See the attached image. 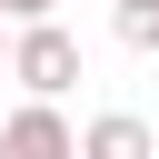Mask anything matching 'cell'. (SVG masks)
Returning <instances> with one entry per match:
<instances>
[{"instance_id": "6da1fadb", "label": "cell", "mask_w": 159, "mask_h": 159, "mask_svg": "<svg viewBox=\"0 0 159 159\" xmlns=\"http://www.w3.org/2000/svg\"><path fill=\"white\" fill-rule=\"evenodd\" d=\"M10 80H20L30 99H70V89L89 80V70H80V40L60 30V10H50V20H20V30H10Z\"/></svg>"}, {"instance_id": "7a4b0ae2", "label": "cell", "mask_w": 159, "mask_h": 159, "mask_svg": "<svg viewBox=\"0 0 159 159\" xmlns=\"http://www.w3.org/2000/svg\"><path fill=\"white\" fill-rule=\"evenodd\" d=\"M0 159H80L70 109H60V99H20V109L0 119Z\"/></svg>"}, {"instance_id": "3957f363", "label": "cell", "mask_w": 159, "mask_h": 159, "mask_svg": "<svg viewBox=\"0 0 159 159\" xmlns=\"http://www.w3.org/2000/svg\"><path fill=\"white\" fill-rule=\"evenodd\" d=\"M80 159H159V129H149L139 109H99V119L80 129Z\"/></svg>"}, {"instance_id": "277c9868", "label": "cell", "mask_w": 159, "mask_h": 159, "mask_svg": "<svg viewBox=\"0 0 159 159\" xmlns=\"http://www.w3.org/2000/svg\"><path fill=\"white\" fill-rule=\"evenodd\" d=\"M109 30L119 50H159V0H109Z\"/></svg>"}, {"instance_id": "5b68a950", "label": "cell", "mask_w": 159, "mask_h": 159, "mask_svg": "<svg viewBox=\"0 0 159 159\" xmlns=\"http://www.w3.org/2000/svg\"><path fill=\"white\" fill-rule=\"evenodd\" d=\"M50 10H60V0H0V20H10V30H20V20H50Z\"/></svg>"}, {"instance_id": "8992f818", "label": "cell", "mask_w": 159, "mask_h": 159, "mask_svg": "<svg viewBox=\"0 0 159 159\" xmlns=\"http://www.w3.org/2000/svg\"><path fill=\"white\" fill-rule=\"evenodd\" d=\"M0 60H10V20H0Z\"/></svg>"}]
</instances>
